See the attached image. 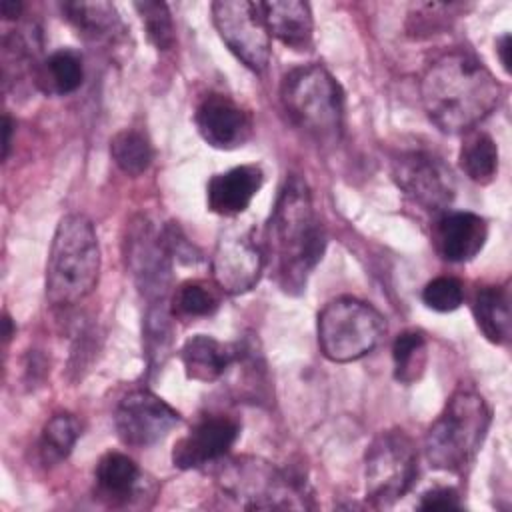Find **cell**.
<instances>
[{"instance_id":"obj_1","label":"cell","mask_w":512,"mask_h":512,"mask_svg":"<svg viewBox=\"0 0 512 512\" xmlns=\"http://www.w3.org/2000/svg\"><path fill=\"white\" fill-rule=\"evenodd\" d=\"M324 248L326 230L314 210L310 188L300 176L286 178L266 224L264 256L270 258L276 284L288 294L306 290Z\"/></svg>"},{"instance_id":"obj_2","label":"cell","mask_w":512,"mask_h":512,"mask_svg":"<svg viewBox=\"0 0 512 512\" xmlns=\"http://www.w3.org/2000/svg\"><path fill=\"white\" fill-rule=\"evenodd\" d=\"M420 96L432 124L446 134H458L494 112L502 88L474 54L452 50L426 68Z\"/></svg>"},{"instance_id":"obj_3","label":"cell","mask_w":512,"mask_h":512,"mask_svg":"<svg viewBox=\"0 0 512 512\" xmlns=\"http://www.w3.org/2000/svg\"><path fill=\"white\" fill-rule=\"evenodd\" d=\"M98 274L100 246L94 224L84 214H66L48 252L46 300L52 306H72L96 288Z\"/></svg>"},{"instance_id":"obj_4","label":"cell","mask_w":512,"mask_h":512,"mask_svg":"<svg viewBox=\"0 0 512 512\" xmlns=\"http://www.w3.org/2000/svg\"><path fill=\"white\" fill-rule=\"evenodd\" d=\"M490 420L492 412L474 388H456L426 432L428 464L444 472H462L480 452Z\"/></svg>"},{"instance_id":"obj_5","label":"cell","mask_w":512,"mask_h":512,"mask_svg":"<svg viewBox=\"0 0 512 512\" xmlns=\"http://www.w3.org/2000/svg\"><path fill=\"white\" fill-rule=\"evenodd\" d=\"M280 100L290 122L318 144L338 142L344 128V92L320 64H304L284 74Z\"/></svg>"},{"instance_id":"obj_6","label":"cell","mask_w":512,"mask_h":512,"mask_svg":"<svg viewBox=\"0 0 512 512\" xmlns=\"http://www.w3.org/2000/svg\"><path fill=\"white\" fill-rule=\"evenodd\" d=\"M216 480L220 492L246 510L312 508L304 480L256 456L226 460Z\"/></svg>"},{"instance_id":"obj_7","label":"cell","mask_w":512,"mask_h":512,"mask_svg":"<svg viewBox=\"0 0 512 512\" xmlns=\"http://www.w3.org/2000/svg\"><path fill=\"white\" fill-rule=\"evenodd\" d=\"M386 332L382 314L368 302L340 296L318 314V344L332 362H354L372 352Z\"/></svg>"},{"instance_id":"obj_8","label":"cell","mask_w":512,"mask_h":512,"mask_svg":"<svg viewBox=\"0 0 512 512\" xmlns=\"http://www.w3.org/2000/svg\"><path fill=\"white\" fill-rule=\"evenodd\" d=\"M416 476L418 452L404 430H384L370 442L364 456V492L374 508H386L404 498Z\"/></svg>"},{"instance_id":"obj_9","label":"cell","mask_w":512,"mask_h":512,"mask_svg":"<svg viewBox=\"0 0 512 512\" xmlns=\"http://www.w3.org/2000/svg\"><path fill=\"white\" fill-rule=\"evenodd\" d=\"M214 26L228 50L250 70L262 72L270 60V32L260 2L220 0L212 4Z\"/></svg>"},{"instance_id":"obj_10","label":"cell","mask_w":512,"mask_h":512,"mask_svg":"<svg viewBox=\"0 0 512 512\" xmlns=\"http://www.w3.org/2000/svg\"><path fill=\"white\" fill-rule=\"evenodd\" d=\"M392 180L414 206L430 214L446 212L456 194L450 168L426 150H408L396 156Z\"/></svg>"},{"instance_id":"obj_11","label":"cell","mask_w":512,"mask_h":512,"mask_svg":"<svg viewBox=\"0 0 512 512\" xmlns=\"http://www.w3.org/2000/svg\"><path fill=\"white\" fill-rule=\"evenodd\" d=\"M264 262V248L254 240L252 230L230 226L214 246L212 278L222 292L238 296L258 284Z\"/></svg>"},{"instance_id":"obj_12","label":"cell","mask_w":512,"mask_h":512,"mask_svg":"<svg viewBox=\"0 0 512 512\" xmlns=\"http://www.w3.org/2000/svg\"><path fill=\"white\" fill-rule=\"evenodd\" d=\"M180 414L150 390H132L116 406L114 428L118 438L132 448H148L160 442Z\"/></svg>"},{"instance_id":"obj_13","label":"cell","mask_w":512,"mask_h":512,"mask_svg":"<svg viewBox=\"0 0 512 512\" xmlns=\"http://www.w3.org/2000/svg\"><path fill=\"white\" fill-rule=\"evenodd\" d=\"M126 266L138 290L150 300H166L172 280L170 254L166 252L160 232H154L146 218H136L128 226L124 240Z\"/></svg>"},{"instance_id":"obj_14","label":"cell","mask_w":512,"mask_h":512,"mask_svg":"<svg viewBox=\"0 0 512 512\" xmlns=\"http://www.w3.org/2000/svg\"><path fill=\"white\" fill-rule=\"evenodd\" d=\"M240 436V424L224 414H210L198 420L188 434L176 440L172 464L180 470H194L222 460Z\"/></svg>"},{"instance_id":"obj_15","label":"cell","mask_w":512,"mask_h":512,"mask_svg":"<svg viewBox=\"0 0 512 512\" xmlns=\"http://www.w3.org/2000/svg\"><path fill=\"white\" fill-rule=\"evenodd\" d=\"M202 140L218 150H234L252 138V116L226 94H208L194 112Z\"/></svg>"},{"instance_id":"obj_16","label":"cell","mask_w":512,"mask_h":512,"mask_svg":"<svg viewBox=\"0 0 512 512\" xmlns=\"http://www.w3.org/2000/svg\"><path fill=\"white\" fill-rule=\"evenodd\" d=\"M438 254L448 262H468L486 244L488 224L474 212H442L432 232Z\"/></svg>"},{"instance_id":"obj_17","label":"cell","mask_w":512,"mask_h":512,"mask_svg":"<svg viewBox=\"0 0 512 512\" xmlns=\"http://www.w3.org/2000/svg\"><path fill=\"white\" fill-rule=\"evenodd\" d=\"M264 174L256 164L234 166L214 174L206 186V204L214 214L238 216L262 188Z\"/></svg>"},{"instance_id":"obj_18","label":"cell","mask_w":512,"mask_h":512,"mask_svg":"<svg viewBox=\"0 0 512 512\" xmlns=\"http://www.w3.org/2000/svg\"><path fill=\"white\" fill-rule=\"evenodd\" d=\"M238 346L224 344L212 336L196 334L188 338L180 348V360L184 372L196 382H214L226 374L236 362Z\"/></svg>"},{"instance_id":"obj_19","label":"cell","mask_w":512,"mask_h":512,"mask_svg":"<svg viewBox=\"0 0 512 512\" xmlns=\"http://www.w3.org/2000/svg\"><path fill=\"white\" fill-rule=\"evenodd\" d=\"M264 22L270 36L278 38L282 44L304 50L312 44L314 20L310 6L300 0H272L260 2Z\"/></svg>"},{"instance_id":"obj_20","label":"cell","mask_w":512,"mask_h":512,"mask_svg":"<svg viewBox=\"0 0 512 512\" xmlns=\"http://www.w3.org/2000/svg\"><path fill=\"white\" fill-rule=\"evenodd\" d=\"M140 478L142 472L130 456L122 452H106L94 470L96 494L112 506L128 504L138 492Z\"/></svg>"},{"instance_id":"obj_21","label":"cell","mask_w":512,"mask_h":512,"mask_svg":"<svg viewBox=\"0 0 512 512\" xmlns=\"http://www.w3.org/2000/svg\"><path fill=\"white\" fill-rule=\"evenodd\" d=\"M472 314L480 332L494 344L510 340V296L504 286H484L476 292Z\"/></svg>"},{"instance_id":"obj_22","label":"cell","mask_w":512,"mask_h":512,"mask_svg":"<svg viewBox=\"0 0 512 512\" xmlns=\"http://www.w3.org/2000/svg\"><path fill=\"white\" fill-rule=\"evenodd\" d=\"M172 310L166 300L148 304L142 320V346L150 372H158L172 352Z\"/></svg>"},{"instance_id":"obj_23","label":"cell","mask_w":512,"mask_h":512,"mask_svg":"<svg viewBox=\"0 0 512 512\" xmlns=\"http://www.w3.org/2000/svg\"><path fill=\"white\" fill-rule=\"evenodd\" d=\"M62 14L86 38H108L120 26L118 12L110 2H64Z\"/></svg>"},{"instance_id":"obj_24","label":"cell","mask_w":512,"mask_h":512,"mask_svg":"<svg viewBox=\"0 0 512 512\" xmlns=\"http://www.w3.org/2000/svg\"><path fill=\"white\" fill-rule=\"evenodd\" d=\"M82 78V58L68 48L52 52L38 68V84L52 94H70L78 90Z\"/></svg>"},{"instance_id":"obj_25","label":"cell","mask_w":512,"mask_h":512,"mask_svg":"<svg viewBox=\"0 0 512 512\" xmlns=\"http://www.w3.org/2000/svg\"><path fill=\"white\" fill-rule=\"evenodd\" d=\"M460 168L476 184H488L498 172V146L486 132H472L458 154Z\"/></svg>"},{"instance_id":"obj_26","label":"cell","mask_w":512,"mask_h":512,"mask_svg":"<svg viewBox=\"0 0 512 512\" xmlns=\"http://www.w3.org/2000/svg\"><path fill=\"white\" fill-rule=\"evenodd\" d=\"M78 436H80V424L72 414H68V412L54 414L44 424L42 434H40L38 452H40L42 464L56 466L62 460H66L68 454L72 452Z\"/></svg>"},{"instance_id":"obj_27","label":"cell","mask_w":512,"mask_h":512,"mask_svg":"<svg viewBox=\"0 0 512 512\" xmlns=\"http://www.w3.org/2000/svg\"><path fill=\"white\" fill-rule=\"evenodd\" d=\"M392 360L394 378L400 384L416 382L422 376L428 360L426 336L420 330L400 332L392 344Z\"/></svg>"},{"instance_id":"obj_28","label":"cell","mask_w":512,"mask_h":512,"mask_svg":"<svg viewBox=\"0 0 512 512\" xmlns=\"http://www.w3.org/2000/svg\"><path fill=\"white\" fill-rule=\"evenodd\" d=\"M110 156L124 174L136 178L150 168L154 150L150 140L142 132L126 128L114 134V138L110 140Z\"/></svg>"},{"instance_id":"obj_29","label":"cell","mask_w":512,"mask_h":512,"mask_svg":"<svg viewBox=\"0 0 512 512\" xmlns=\"http://www.w3.org/2000/svg\"><path fill=\"white\" fill-rule=\"evenodd\" d=\"M220 298L216 290L202 280L182 282L172 296V314L182 318L210 316L218 310Z\"/></svg>"},{"instance_id":"obj_30","label":"cell","mask_w":512,"mask_h":512,"mask_svg":"<svg viewBox=\"0 0 512 512\" xmlns=\"http://www.w3.org/2000/svg\"><path fill=\"white\" fill-rule=\"evenodd\" d=\"M134 8L144 24V32L150 44L162 52L170 50L174 46L176 36H174V22L168 6L164 2L144 0V2H136Z\"/></svg>"},{"instance_id":"obj_31","label":"cell","mask_w":512,"mask_h":512,"mask_svg":"<svg viewBox=\"0 0 512 512\" xmlns=\"http://www.w3.org/2000/svg\"><path fill=\"white\" fill-rule=\"evenodd\" d=\"M464 300V286L458 278L438 276L422 288V302L436 312H452Z\"/></svg>"},{"instance_id":"obj_32","label":"cell","mask_w":512,"mask_h":512,"mask_svg":"<svg viewBox=\"0 0 512 512\" xmlns=\"http://www.w3.org/2000/svg\"><path fill=\"white\" fill-rule=\"evenodd\" d=\"M160 240L170 254V258H176L184 264H196L202 260V254L196 250V246L182 234V230L170 222L160 230Z\"/></svg>"},{"instance_id":"obj_33","label":"cell","mask_w":512,"mask_h":512,"mask_svg":"<svg viewBox=\"0 0 512 512\" xmlns=\"http://www.w3.org/2000/svg\"><path fill=\"white\" fill-rule=\"evenodd\" d=\"M460 506L462 504L458 492L448 486H436L426 490L418 502L420 510H456Z\"/></svg>"},{"instance_id":"obj_34","label":"cell","mask_w":512,"mask_h":512,"mask_svg":"<svg viewBox=\"0 0 512 512\" xmlns=\"http://www.w3.org/2000/svg\"><path fill=\"white\" fill-rule=\"evenodd\" d=\"M510 50H512L510 48V34L506 32L496 42V52H498V58H500V62H502L506 72H510Z\"/></svg>"},{"instance_id":"obj_35","label":"cell","mask_w":512,"mask_h":512,"mask_svg":"<svg viewBox=\"0 0 512 512\" xmlns=\"http://www.w3.org/2000/svg\"><path fill=\"white\" fill-rule=\"evenodd\" d=\"M12 130H14V122L8 114H4V120H2V158L8 156L10 152V144H12Z\"/></svg>"},{"instance_id":"obj_36","label":"cell","mask_w":512,"mask_h":512,"mask_svg":"<svg viewBox=\"0 0 512 512\" xmlns=\"http://www.w3.org/2000/svg\"><path fill=\"white\" fill-rule=\"evenodd\" d=\"M0 10H2V16H4L6 20H14V18H18L20 12H22V2H16V0H2Z\"/></svg>"},{"instance_id":"obj_37","label":"cell","mask_w":512,"mask_h":512,"mask_svg":"<svg viewBox=\"0 0 512 512\" xmlns=\"http://www.w3.org/2000/svg\"><path fill=\"white\" fill-rule=\"evenodd\" d=\"M2 324H4V342H8V340L12 338V334H14V328H12V318H10L8 314H4V320H2Z\"/></svg>"}]
</instances>
